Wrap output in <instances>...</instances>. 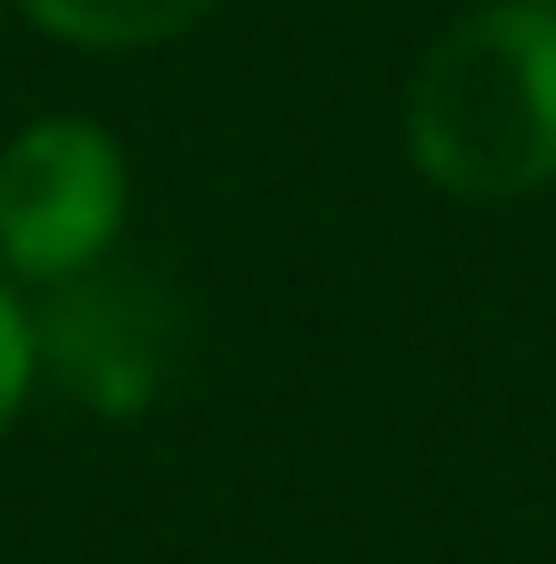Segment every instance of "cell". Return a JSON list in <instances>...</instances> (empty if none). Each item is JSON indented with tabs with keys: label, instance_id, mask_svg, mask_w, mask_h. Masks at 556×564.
Returning <instances> with one entry per match:
<instances>
[{
	"label": "cell",
	"instance_id": "obj_3",
	"mask_svg": "<svg viewBox=\"0 0 556 564\" xmlns=\"http://www.w3.org/2000/svg\"><path fill=\"white\" fill-rule=\"evenodd\" d=\"M172 352H181V295L131 262L74 270L33 311V368H50L57 393L99 417H140L164 393Z\"/></svg>",
	"mask_w": 556,
	"mask_h": 564
},
{
	"label": "cell",
	"instance_id": "obj_5",
	"mask_svg": "<svg viewBox=\"0 0 556 564\" xmlns=\"http://www.w3.org/2000/svg\"><path fill=\"white\" fill-rule=\"evenodd\" d=\"M25 384H33V311L0 279V425L25 410Z\"/></svg>",
	"mask_w": 556,
	"mask_h": 564
},
{
	"label": "cell",
	"instance_id": "obj_2",
	"mask_svg": "<svg viewBox=\"0 0 556 564\" xmlns=\"http://www.w3.org/2000/svg\"><path fill=\"white\" fill-rule=\"evenodd\" d=\"M123 205V148L83 115H42L0 148V262L33 286L107 262Z\"/></svg>",
	"mask_w": 556,
	"mask_h": 564
},
{
	"label": "cell",
	"instance_id": "obj_1",
	"mask_svg": "<svg viewBox=\"0 0 556 564\" xmlns=\"http://www.w3.org/2000/svg\"><path fill=\"white\" fill-rule=\"evenodd\" d=\"M410 164L483 205L556 181V0H491L426 50L410 83Z\"/></svg>",
	"mask_w": 556,
	"mask_h": 564
},
{
	"label": "cell",
	"instance_id": "obj_4",
	"mask_svg": "<svg viewBox=\"0 0 556 564\" xmlns=\"http://www.w3.org/2000/svg\"><path fill=\"white\" fill-rule=\"evenodd\" d=\"M17 9L74 50H156L214 17V0H17Z\"/></svg>",
	"mask_w": 556,
	"mask_h": 564
}]
</instances>
